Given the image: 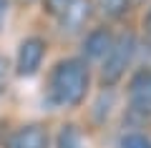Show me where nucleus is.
I'll list each match as a JSON object with an SVG mask.
<instances>
[{
  "label": "nucleus",
  "instance_id": "f257e3e1",
  "mask_svg": "<svg viewBox=\"0 0 151 148\" xmlns=\"http://www.w3.org/2000/svg\"><path fill=\"white\" fill-rule=\"evenodd\" d=\"M88 90V68L83 60L68 58L60 60L50 73V101L55 106H78Z\"/></svg>",
  "mask_w": 151,
  "mask_h": 148
},
{
  "label": "nucleus",
  "instance_id": "f03ea898",
  "mask_svg": "<svg viewBox=\"0 0 151 148\" xmlns=\"http://www.w3.org/2000/svg\"><path fill=\"white\" fill-rule=\"evenodd\" d=\"M134 50H136V40L131 33H124L119 40H113L111 50L106 53V60H103V68H101V80L103 85H116L121 80V75L126 73L131 58H134Z\"/></svg>",
  "mask_w": 151,
  "mask_h": 148
},
{
  "label": "nucleus",
  "instance_id": "7ed1b4c3",
  "mask_svg": "<svg viewBox=\"0 0 151 148\" xmlns=\"http://www.w3.org/2000/svg\"><path fill=\"white\" fill-rule=\"evenodd\" d=\"M129 103L139 116H151V70H139L129 83Z\"/></svg>",
  "mask_w": 151,
  "mask_h": 148
},
{
  "label": "nucleus",
  "instance_id": "20e7f679",
  "mask_svg": "<svg viewBox=\"0 0 151 148\" xmlns=\"http://www.w3.org/2000/svg\"><path fill=\"white\" fill-rule=\"evenodd\" d=\"M45 55V40L43 38H25L18 50V75H35L40 68V60Z\"/></svg>",
  "mask_w": 151,
  "mask_h": 148
},
{
  "label": "nucleus",
  "instance_id": "39448f33",
  "mask_svg": "<svg viewBox=\"0 0 151 148\" xmlns=\"http://www.w3.org/2000/svg\"><path fill=\"white\" fill-rule=\"evenodd\" d=\"M91 18V0H68V5L60 10V30L65 35H76Z\"/></svg>",
  "mask_w": 151,
  "mask_h": 148
},
{
  "label": "nucleus",
  "instance_id": "423d86ee",
  "mask_svg": "<svg viewBox=\"0 0 151 148\" xmlns=\"http://www.w3.org/2000/svg\"><path fill=\"white\" fill-rule=\"evenodd\" d=\"M5 148H48V133L43 126H23L8 138Z\"/></svg>",
  "mask_w": 151,
  "mask_h": 148
},
{
  "label": "nucleus",
  "instance_id": "0eeeda50",
  "mask_svg": "<svg viewBox=\"0 0 151 148\" xmlns=\"http://www.w3.org/2000/svg\"><path fill=\"white\" fill-rule=\"evenodd\" d=\"M113 40L111 35H108V30H93L91 35L86 38V43H83V55L91 60L96 58H106V53L111 50Z\"/></svg>",
  "mask_w": 151,
  "mask_h": 148
},
{
  "label": "nucleus",
  "instance_id": "6e6552de",
  "mask_svg": "<svg viewBox=\"0 0 151 148\" xmlns=\"http://www.w3.org/2000/svg\"><path fill=\"white\" fill-rule=\"evenodd\" d=\"M98 8H101L108 18H121L129 10V0H98Z\"/></svg>",
  "mask_w": 151,
  "mask_h": 148
},
{
  "label": "nucleus",
  "instance_id": "1a4fd4ad",
  "mask_svg": "<svg viewBox=\"0 0 151 148\" xmlns=\"http://www.w3.org/2000/svg\"><path fill=\"white\" fill-rule=\"evenodd\" d=\"M58 148H81V133L76 126H65L58 136Z\"/></svg>",
  "mask_w": 151,
  "mask_h": 148
},
{
  "label": "nucleus",
  "instance_id": "9d476101",
  "mask_svg": "<svg viewBox=\"0 0 151 148\" xmlns=\"http://www.w3.org/2000/svg\"><path fill=\"white\" fill-rule=\"evenodd\" d=\"M121 148H151V143L141 133H129V136L121 138Z\"/></svg>",
  "mask_w": 151,
  "mask_h": 148
},
{
  "label": "nucleus",
  "instance_id": "9b49d317",
  "mask_svg": "<svg viewBox=\"0 0 151 148\" xmlns=\"http://www.w3.org/2000/svg\"><path fill=\"white\" fill-rule=\"evenodd\" d=\"M68 5V0H45V10L50 15H60V10Z\"/></svg>",
  "mask_w": 151,
  "mask_h": 148
},
{
  "label": "nucleus",
  "instance_id": "f8f14e48",
  "mask_svg": "<svg viewBox=\"0 0 151 148\" xmlns=\"http://www.w3.org/2000/svg\"><path fill=\"white\" fill-rule=\"evenodd\" d=\"M8 60L0 55V95H3V90H5V85H8Z\"/></svg>",
  "mask_w": 151,
  "mask_h": 148
},
{
  "label": "nucleus",
  "instance_id": "ddd939ff",
  "mask_svg": "<svg viewBox=\"0 0 151 148\" xmlns=\"http://www.w3.org/2000/svg\"><path fill=\"white\" fill-rule=\"evenodd\" d=\"M5 13H8V0H0V28H3V20H5Z\"/></svg>",
  "mask_w": 151,
  "mask_h": 148
},
{
  "label": "nucleus",
  "instance_id": "4468645a",
  "mask_svg": "<svg viewBox=\"0 0 151 148\" xmlns=\"http://www.w3.org/2000/svg\"><path fill=\"white\" fill-rule=\"evenodd\" d=\"M144 25H146V33H149V38H151V13L146 15V23H144Z\"/></svg>",
  "mask_w": 151,
  "mask_h": 148
},
{
  "label": "nucleus",
  "instance_id": "2eb2a0df",
  "mask_svg": "<svg viewBox=\"0 0 151 148\" xmlns=\"http://www.w3.org/2000/svg\"><path fill=\"white\" fill-rule=\"evenodd\" d=\"M23 3H33V0H23Z\"/></svg>",
  "mask_w": 151,
  "mask_h": 148
}]
</instances>
